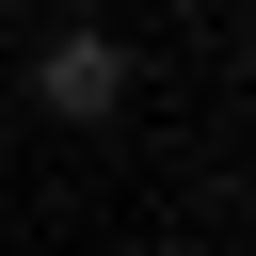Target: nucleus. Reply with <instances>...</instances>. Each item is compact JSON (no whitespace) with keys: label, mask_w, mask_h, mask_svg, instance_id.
<instances>
[{"label":"nucleus","mask_w":256,"mask_h":256,"mask_svg":"<svg viewBox=\"0 0 256 256\" xmlns=\"http://www.w3.org/2000/svg\"><path fill=\"white\" fill-rule=\"evenodd\" d=\"M32 112H48V128H112V112H128V48H112V32H48V48H32Z\"/></svg>","instance_id":"obj_1"}]
</instances>
